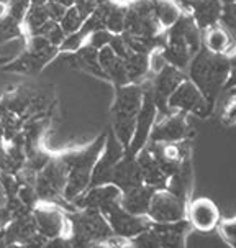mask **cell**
Wrapping results in <instances>:
<instances>
[{
	"mask_svg": "<svg viewBox=\"0 0 236 248\" xmlns=\"http://www.w3.org/2000/svg\"><path fill=\"white\" fill-rule=\"evenodd\" d=\"M185 76L205 97L208 107L215 108V104L220 99L221 92L230 78V58L218 56L206 49L200 48L199 53L192 58Z\"/></svg>",
	"mask_w": 236,
	"mask_h": 248,
	"instance_id": "cell-1",
	"label": "cell"
},
{
	"mask_svg": "<svg viewBox=\"0 0 236 248\" xmlns=\"http://www.w3.org/2000/svg\"><path fill=\"white\" fill-rule=\"evenodd\" d=\"M105 140H107V132L99 135L94 141L86 146L59 153L67 170L64 199L69 204H74L90 187L92 171H94L97 159H99L105 146Z\"/></svg>",
	"mask_w": 236,
	"mask_h": 248,
	"instance_id": "cell-2",
	"label": "cell"
},
{
	"mask_svg": "<svg viewBox=\"0 0 236 248\" xmlns=\"http://www.w3.org/2000/svg\"><path fill=\"white\" fill-rule=\"evenodd\" d=\"M202 48V30L189 14H182L177 22L164 31L162 56L167 64L184 71Z\"/></svg>",
	"mask_w": 236,
	"mask_h": 248,
	"instance_id": "cell-3",
	"label": "cell"
},
{
	"mask_svg": "<svg viewBox=\"0 0 236 248\" xmlns=\"http://www.w3.org/2000/svg\"><path fill=\"white\" fill-rule=\"evenodd\" d=\"M145 89L143 84H126V86H115V97L110 108L112 132L118 138V141L128 150L132 143L136 119L140 113Z\"/></svg>",
	"mask_w": 236,
	"mask_h": 248,
	"instance_id": "cell-4",
	"label": "cell"
},
{
	"mask_svg": "<svg viewBox=\"0 0 236 248\" xmlns=\"http://www.w3.org/2000/svg\"><path fill=\"white\" fill-rule=\"evenodd\" d=\"M61 54L59 48L53 46L43 36H30L25 38V48L16 58L0 66L5 73L35 76L40 74L46 66H49Z\"/></svg>",
	"mask_w": 236,
	"mask_h": 248,
	"instance_id": "cell-5",
	"label": "cell"
},
{
	"mask_svg": "<svg viewBox=\"0 0 236 248\" xmlns=\"http://www.w3.org/2000/svg\"><path fill=\"white\" fill-rule=\"evenodd\" d=\"M66 183L67 170L64 161L59 155H53V158L46 163V166L36 174L35 191L41 202L56 204L61 209H67V212H73L75 211V207L64 199Z\"/></svg>",
	"mask_w": 236,
	"mask_h": 248,
	"instance_id": "cell-6",
	"label": "cell"
},
{
	"mask_svg": "<svg viewBox=\"0 0 236 248\" xmlns=\"http://www.w3.org/2000/svg\"><path fill=\"white\" fill-rule=\"evenodd\" d=\"M71 222V233L90 243H103L115 237L102 212L95 209H75L67 212Z\"/></svg>",
	"mask_w": 236,
	"mask_h": 248,
	"instance_id": "cell-7",
	"label": "cell"
},
{
	"mask_svg": "<svg viewBox=\"0 0 236 248\" xmlns=\"http://www.w3.org/2000/svg\"><path fill=\"white\" fill-rule=\"evenodd\" d=\"M185 78H187V76H185L184 71L177 69L171 64H166L162 69L154 73L145 84H143L145 89L149 92L151 99L154 100L159 115H169L171 113L169 107H167L169 99Z\"/></svg>",
	"mask_w": 236,
	"mask_h": 248,
	"instance_id": "cell-8",
	"label": "cell"
},
{
	"mask_svg": "<svg viewBox=\"0 0 236 248\" xmlns=\"http://www.w3.org/2000/svg\"><path fill=\"white\" fill-rule=\"evenodd\" d=\"M36 230L48 240L59 237H67L71 233V222L67 211L61 209L56 204L40 202L33 209Z\"/></svg>",
	"mask_w": 236,
	"mask_h": 248,
	"instance_id": "cell-9",
	"label": "cell"
},
{
	"mask_svg": "<svg viewBox=\"0 0 236 248\" xmlns=\"http://www.w3.org/2000/svg\"><path fill=\"white\" fill-rule=\"evenodd\" d=\"M169 112H179L184 115H197L200 119H206L213 110L208 107L202 92L197 89L187 78L179 84L174 94L169 99Z\"/></svg>",
	"mask_w": 236,
	"mask_h": 248,
	"instance_id": "cell-10",
	"label": "cell"
},
{
	"mask_svg": "<svg viewBox=\"0 0 236 248\" xmlns=\"http://www.w3.org/2000/svg\"><path fill=\"white\" fill-rule=\"evenodd\" d=\"M187 216V202L179 199L167 189L156 191L153 194L148 211V218L154 224H174L185 220Z\"/></svg>",
	"mask_w": 236,
	"mask_h": 248,
	"instance_id": "cell-11",
	"label": "cell"
},
{
	"mask_svg": "<svg viewBox=\"0 0 236 248\" xmlns=\"http://www.w3.org/2000/svg\"><path fill=\"white\" fill-rule=\"evenodd\" d=\"M107 218L108 225H110L112 232L120 238H126V240H133L134 237L146 232L151 227V220L148 217L133 216L128 211H125L120 204L113 205L103 214Z\"/></svg>",
	"mask_w": 236,
	"mask_h": 248,
	"instance_id": "cell-12",
	"label": "cell"
},
{
	"mask_svg": "<svg viewBox=\"0 0 236 248\" xmlns=\"http://www.w3.org/2000/svg\"><path fill=\"white\" fill-rule=\"evenodd\" d=\"M143 89H145V86H143ZM158 117H159L158 107H156L154 100L151 99L149 92L145 89L143 104H141L140 113H138V119H136V127H134L132 143H130L126 153L132 155V156H136L148 143H149L151 132H153V127H154L156 120H158Z\"/></svg>",
	"mask_w": 236,
	"mask_h": 248,
	"instance_id": "cell-13",
	"label": "cell"
},
{
	"mask_svg": "<svg viewBox=\"0 0 236 248\" xmlns=\"http://www.w3.org/2000/svg\"><path fill=\"white\" fill-rule=\"evenodd\" d=\"M125 151H126L125 146L118 141V138L113 135L112 130H108L107 140H105V146H103L102 153H100L99 159H97L94 171H92L90 187L108 184L113 168H115L118 165V161L125 156Z\"/></svg>",
	"mask_w": 236,
	"mask_h": 248,
	"instance_id": "cell-14",
	"label": "cell"
},
{
	"mask_svg": "<svg viewBox=\"0 0 236 248\" xmlns=\"http://www.w3.org/2000/svg\"><path fill=\"white\" fill-rule=\"evenodd\" d=\"M189 137L187 115L172 112L169 115H161L156 120L149 143H182Z\"/></svg>",
	"mask_w": 236,
	"mask_h": 248,
	"instance_id": "cell-15",
	"label": "cell"
},
{
	"mask_svg": "<svg viewBox=\"0 0 236 248\" xmlns=\"http://www.w3.org/2000/svg\"><path fill=\"white\" fill-rule=\"evenodd\" d=\"M121 191L113 184H102V186L88 187L84 194L73 204L75 209H95L105 214L113 205L120 204Z\"/></svg>",
	"mask_w": 236,
	"mask_h": 248,
	"instance_id": "cell-16",
	"label": "cell"
},
{
	"mask_svg": "<svg viewBox=\"0 0 236 248\" xmlns=\"http://www.w3.org/2000/svg\"><path fill=\"white\" fill-rule=\"evenodd\" d=\"M202 48L218 56L231 58L236 54V35L220 22L202 30Z\"/></svg>",
	"mask_w": 236,
	"mask_h": 248,
	"instance_id": "cell-17",
	"label": "cell"
},
{
	"mask_svg": "<svg viewBox=\"0 0 236 248\" xmlns=\"http://www.w3.org/2000/svg\"><path fill=\"white\" fill-rule=\"evenodd\" d=\"M185 14H189L200 30L220 23L223 3L220 0H184L180 3Z\"/></svg>",
	"mask_w": 236,
	"mask_h": 248,
	"instance_id": "cell-18",
	"label": "cell"
},
{
	"mask_svg": "<svg viewBox=\"0 0 236 248\" xmlns=\"http://www.w3.org/2000/svg\"><path fill=\"white\" fill-rule=\"evenodd\" d=\"M189 224L199 232H212L220 222V211L213 201L200 197L187 207Z\"/></svg>",
	"mask_w": 236,
	"mask_h": 248,
	"instance_id": "cell-19",
	"label": "cell"
},
{
	"mask_svg": "<svg viewBox=\"0 0 236 248\" xmlns=\"http://www.w3.org/2000/svg\"><path fill=\"white\" fill-rule=\"evenodd\" d=\"M108 184H113L120 189L121 192L130 191L133 187L143 186V176H141V170L140 165L136 161V156H132L125 151V156L118 161V165L113 168L112 176Z\"/></svg>",
	"mask_w": 236,
	"mask_h": 248,
	"instance_id": "cell-20",
	"label": "cell"
},
{
	"mask_svg": "<svg viewBox=\"0 0 236 248\" xmlns=\"http://www.w3.org/2000/svg\"><path fill=\"white\" fill-rule=\"evenodd\" d=\"M62 54H66V61L71 68L107 81V78H105L103 71L100 68V62H99V49L92 48V46H88V45H82L81 48H77L75 51L62 53Z\"/></svg>",
	"mask_w": 236,
	"mask_h": 248,
	"instance_id": "cell-21",
	"label": "cell"
},
{
	"mask_svg": "<svg viewBox=\"0 0 236 248\" xmlns=\"http://www.w3.org/2000/svg\"><path fill=\"white\" fill-rule=\"evenodd\" d=\"M38 232L33 212H25L12 218L5 225V242L7 245H25L30 238Z\"/></svg>",
	"mask_w": 236,
	"mask_h": 248,
	"instance_id": "cell-22",
	"label": "cell"
},
{
	"mask_svg": "<svg viewBox=\"0 0 236 248\" xmlns=\"http://www.w3.org/2000/svg\"><path fill=\"white\" fill-rule=\"evenodd\" d=\"M136 161H138V165H140L143 183H145L146 186L153 187L154 191H161V189L167 187L169 178L162 173V170L159 168L158 163H156L153 153L148 150V146H145V148L136 155Z\"/></svg>",
	"mask_w": 236,
	"mask_h": 248,
	"instance_id": "cell-23",
	"label": "cell"
},
{
	"mask_svg": "<svg viewBox=\"0 0 236 248\" xmlns=\"http://www.w3.org/2000/svg\"><path fill=\"white\" fill-rule=\"evenodd\" d=\"M99 62L107 81L112 82L113 86H126V84H130L125 62L120 56H117L115 51L110 48V45L99 49Z\"/></svg>",
	"mask_w": 236,
	"mask_h": 248,
	"instance_id": "cell-24",
	"label": "cell"
},
{
	"mask_svg": "<svg viewBox=\"0 0 236 248\" xmlns=\"http://www.w3.org/2000/svg\"><path fill=\"white\" fill-rule=\"evenodd\" d=\"M154 189L143 184V186L133 187L130 191L121 192V199H120V205L128 211L133 216H141V217H148V211H149V204L151 199H153Z\"/></svg>",
	"mask_w": 236,
	"mask_h": 248,
	"instance_id": "cell-25",
	"label": "cell"
},
{
	"mask_svg": "<svg viewBox=\"0 0 236 248\" xmlns=\"http://www.w3.org/2000/svg\"><path fill=\"white\" fill-rule=\"evenodd\" d=\"M191 186H192V166H191V156L185 158L180 165L179 170L169 178L167 183V191L177 196L187 202L189 196H191Z\"/></svg>",
	"mask_w": 236,
	"mask_h": 248,
	"instance_id": "cell-26",
	"label": "cell"
},
{
	"mask_svg": "<svg viewBox=\"0 0 236 248\" xmlns=\"http://www.w3.org/2000/svg\"><path fill=\"white\" fill-rule=\"evenodd\" d=\"M123 62L130 84H145L151 78V64L148 54L132 51L123 60Z\"/></svg>",
	"mask_w": 236,
	"mask_h": 248,
	"instance_id": "cell-27",
	"label": "cell"
},
{
	"mask_svg": "<svg viewBox=\"0 0 236 248\" xmlns=\"http://www.w3.org/2000/svg\"><path fill=\"white\" fill-rule=\"evenodd\" d=\"M49 20L51 18H49V15H48L46 5H31L28 8L27 15H25V18H23L25 38L38 36Z\"/></svg>",
	"mask_w": 236,
	"mask_h": 248,
	"instance_id": "cell-28",
	"label": "cell"
},
{
	"mask_svg": "<svg viewBox=\"0 0 236 248\" xmlns=\"http://www.w3.org/2000/svg\"><path fill=\"white\" fill-rule=\"evenodd\" d=\"M18 38H25L23 23L7 12L5 15L0 16V45L18 40Z\"/></svg>",
	"mask_w": 236,
	"mask_h": 248,
	"instance_id": "cell-29",
	"label": "cell"
},
{
	"mask_svg": "<svg viewBox=\"0 0 236 248\" xmlns=\"http://www.w3.org/2000/svg\"><path fill=\"white\" fill-rule=\"evenodd\" d=\"M84 22H86V18L81 15V12H79L75 7H71L66 10V14L61 18L59 25H61V28L64 30L66 35L71 36V35H74V33H77L79 30H81Z\"/></svg>",
	"mask_w": 236,
	"mask_h": 248,
	"instance_id": "cell-30",
	"label": "cell"
},
{
	"mask_svg": "<svg viewBox=\"0 0 236 248\" xmlns=\"http://www.w3.org/2000/svg\"><path fill=\"white\" fill-rule=\"evenodd\" d=\"M38 36H43L46 40L49 41L53 46H56V48L61 49V46L64 45L67 35L64 33V30L61 28V25L58 22H53V20H49L48 23L44 25V28L41 30V33Z\"/></svg>",
	"mask_w": 236,
	"mask_h": 248,
	"instance_id": "cell-31",
	"label": "cell"
},
{
	"mask_svg": "<svg viewBox=\"0 0 236 248\" xmlns=\"http://www.w3.org/2000/svg\"><path fill=\"white\" fill-rule=\"evenodd\" d=\"M132 243H133V248H162L161 243L158 240V237H156V233L151 230V227L146 232L134 237Z\"/></svg>",
	"mask_w": 236,
	"mask_h": 248,
	"instance_id": "cell-32",
	"label": "cell"
},
{
	"mask_svg": "<svg viewBox=\"0 0 236 248\" xmlns=\"http://www.w3.org/2000/svg\"><path fill=\"white\" fill-rule=\"evenodd\" d=\"M113 36H115V35H112V33L107 31V30H97L87 38L84 45H88V46H92V48H95V49H102L103 46L110 45Z\"/></svg>",
	"mask_w": 236,
	"mask_h": 248,
	"instance_id": "cell-33",
	"label": "cell"
},
{
	"mask_svg": "<svg viewBox=\"0 0 236 248\" xmlns=\"http://www.w3.org/2000/svg\"><path fill=\"white\" fill-rule=\"evenodd\" d=\"M220 22L225 25L230 31H233L236 35V2L225 3V5H223Z\"/></svg>",
	"mask_w": 236,
	"mask_h": 248,
	"instance_id": "cell-34",
	"label": "cell"
},
{
	"mask_svg": "<svg viewBox=\"0 0 236 248\" xmlns=\"http://www.w3.org/2000/svg\"><path fill=\"white\" fill-rule=\"evenodd\" d=\"M46 10H48L49 18H51L53 22H58L59 23V22H61L62 16H64L67 8L62 7L59 2H48V3H46Z\"/></svg>",
	"mask_w": 236,
	"mask_h": 248,
	"instance_id": "cell-35",
	"label": "cell"
},
{
	"mask_svg": "<svg viewBox=\"0 0 236 248\" xmlns=\"http://www.w3.org/2000/svg\"><path fill=\"white\" fill-rule=\"evenodd\" d=\"M233 89H236V54L230 58V78L225 86V91H233Z\"/></svg>",
	"mask_w": 236,
	"mask_h": 248,
	"instance_id": "cell-36",
	"label": "cell"
},
{
	"mask_svg": "<svg viewBox=\"0 0 236 248\" xmlns=\"http://www.w3.org/2000/svg\"><path fill=\"white\" fill-rule=\"evenodd\" d=\"M7 207V192L5 189H3L2 183H0V209Z\"/></svg>",
	"mask_w": 236,
	"mask_h": 248,
	"instance_id": "cell-37",
	"label": "cell"
},
{
	"mask_svg": "<svg viewBox=\"0 0 236 248\" xmlns=\"http://www.w3.org/2000/svg\"><path fill=\"white\" fill-rule=\"evenodd\" d=\"M58 2L66 8H71V7L75 5V0H58Z\"/></svg>",
	"mask_w": 236,
	"mask_h": 248,
	"instance_id": "cell-38",
	"label": "cell"
},
{
	"mask_svg": "<svg viewBox=\"0 0 236 248\" xmlns=\"http://www.w3.org/2000/svg\"><path fill=\"white\" fill-rule=\"evenodd\" d=\"M30 3H31V5H46L48 0H30Z\"/></svg>",
	"mask_w": 236,
	"mask_h": 248,
	"instance_id": "cell-39",
	"label": "cell"
},
{
	"mask_svg": "<svg viewBox=\"0 0 236 248\" xmlns=\"http://www.w3.org/2000/svg\"><path fill=\"white\" fill-rule=\"evenodd\" d=\"M0 140H5V128H3L2 122H0Z\"/></svg>",
	"mask_w": 236,
	"mask_h": 248,
	"instance_id": "cell-40",
	"label": "cell"
},
{
	"mask_svg": "<svg viewBox=\"0 0 236 248\" xmlns=\"http://www.w3.org/2000/svg\"><path fill=\"white\" fill-rule=\"evenodd\" d=\"M220 2L225 5V3H231V2H236V0H220Z\"/></svg>",
	"mask_w": 236,
	"mask_h": 248,
	"instance_id": "cell-41",
	"label": "cell"
},
{
	"mask_svg": "<svg viewBox=\"0 0 236 248\" xmlns=\"http://www.w3.org/2000/svg\"><path fill=\"white\" fill-rule=\"evenodd\" d=\"M8 248H25V247H22V245H10Z\"/></svg>",
	"mask_w": 236,
	"mask_h": 248,
	"instance_id": "cell-42",
	"label": "cell"
},
{
	"mask_svg": "<svg viewBox=\"0 0 236 248\" xmlns=\"http://www.w3.org/2000/svg\"><path fill=\"white\" fill-rule=\"evenodd\" d=\"M48 2H58V0H48Z\"/></svg>",
	"mask_w": 236,
	"mask_h": 248,
	"instance_id": "cell-43",
	"label": "cell"
}]
</instances>
